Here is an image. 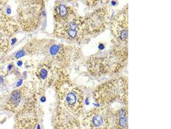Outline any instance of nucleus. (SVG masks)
I'll use <instances>...</instances> for the list:
<instances>
[{
	"instance_id": "f257e3e1",
	"label": "nucleus",
	"mask_w": 171,
	"mask_h": 129,
	"mask_svg": "<svg viewBox=\"0 0 171 129\" xmlns=\"http://www.w3.org/2000/svg\"><path fill=\"white\" fill-rule=\"evenodd\" d=\"M95 101L100 106L110 108L113 104L119 103L124 106L128 105L127 81L113 80L102 84L93 93Z\"/></svg>"
},
{
	"instance_id": "f03ea898",
	"label": "nucleus",
	"mask_w": 171,
	"mask_h": 129,
	"mask_svg": "<svg viewBox=\"0 0 171 129\" xmlns=\"http://www.w3.org/2000/svg\"><path fill=\"white\" fill-rule=\"evenodd\" d=\"M113 110L100 106L88 111L83 118L84 129H112Z\"/></svg>"
},
{
	"instance_id": "7ed1b4c3",
	"label": "nucleus",
	"mask_w": 171,
	"mask_h": 129,
	"mask_svg": "<svg viewBox=\"0 0 171 129\" xmlns=\"http://www.w3.org/2000/svg\"><path fill=\"white\" fill-rule=\"evenodd\" d=\"M84 96L81 91L77 88L70 89L65 93L64 104L66 109L75 116H78L82 112L84 107Z\"/></svg>"
},
{
	"instance_id": "20e7f679",
	"label": "nucleus",
	"mask_w": 171,
	"mask_h": 129,
	"mask_svg": "<svg viewBox=\"0 0 171 129\" xmlns=\"http://www.w3.org/2000/svg\"><path fill=\"white\" fill-rule=\"evenodd\" d=\"M112 27L119 40L123 42L128 40V19L125 16L121 14L116 16L113 21Z\"/></svg>"
},
{
	"instance_id": "39448f33",
	"label": "nucleus",
	"mask_w": 171,
	"mask_h": 129,
	"mask_svg": "<svg viewBox=\"0 0 171 129\" xmlns=\"http://www.w3.org/2000/svg\"><path fill=\"white\" fill-rule=\"evenodd\" d=\"M128 106H122L113 111V128L128 129Z\"/></svg>"
},
{
	"instance_id": "423d86ee",
	"label": "nucleus",
	"mask_w": 171,
	"mask_h": 129,
	"mask_svg": "<svg viewBox=\"0 0 171 129\" xmlns=\"http://www.w3.org/2000/svg\"><path fill=\"white\" fill-rule=\"evenodd\" d=\"M57 13L58 17L64 18L67 16L68 10L65 5H61L57 9Z\"/></svg>"
},
{
	"instance_id": "0eeeda50",
	"label": "nucleus",
	"mask_w": 171,
	"mask_h": 129,
	"mask_svg": "<svg viewBox=\"0 0 171 129\" xmlns=\"http://www.w3.org/2000/svg\"><path fill=\"white\" fill-rule=\"evenodd\" d=\"M65 129H81L78 123L76 121L72 122L69 124H68L65 127Z\"/></svg>"
},
{
	"instance_id": "6e6552de",
	"label": "nucleus",
	"mask_w": 171,
	"mask_h": 129,
	"mask_svg": "<svg viewBox=\"0 0 171 129\" xmlns=\"http://www.w3.org/2000/svg\"><path fill=\"white\" fill-rule=\"evenodd\" d=\"M59 48H60L59 46H57V45H55L51 47V49H50L51 54L52 55H55L58 51Z\"/></svg>"
},
{
	"instance_id": "1a4fd4ad",
	"label": "nucleus",
	"mask_w": 171,
	"mask_h": 129,
	"mask_svg": "<svg viewBox=\"0 0 171 129\" xmlns=\"http://www.w3.org/2000/svg\"><path fill=\"white\" fill-rule=\"evenodd\" d=\"M47 72L46 70L43 69L40 72V76L41 78L44 79L46 78V77L47 76Z\"/></svg>"
},
{
	"instance_id": "9d476101",
	"label": "nucleus",
	"mask_w": 171,
	"mask_h": 129,
	"mask_svg": "<svg viewBox=\"0 0 171 129\" xmlns=\"http://www.w3.org/2000/svg\"><path fill=\"white\" fill-rule=\"evenodd\" d=\"M24 54V50H20V51H19V52H17L16 54V55H15V57L17 58H19L21 57L22 56H23Z\"/></svg>"
}]
</instances>
